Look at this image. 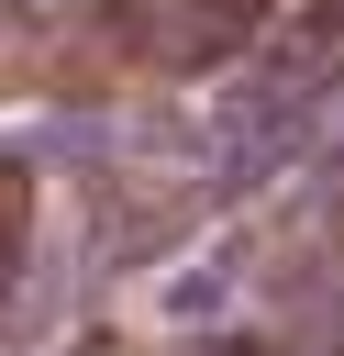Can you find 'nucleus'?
Returning <instances> with one entry per match:
<instances>
[{
    "label": "nucleus",
    "instance_id": "f257e3e1",
    "mask_svg": "<svg viewBox=\"0 0 344 356\" xmlns=\"http://www.w3.org/2000/svg\"><path fill=\"white\" fill-rule=\"evenodd\" d=\"M11 11H67V0H11Z\"/></svg>",
    "mask_w": 344,
    "mask_h": 356
}]
</instances>
